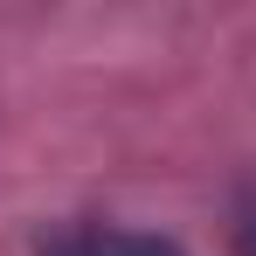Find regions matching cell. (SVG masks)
I'll return each instance as SVG.
<instances>
[{
    "instance_id": "cell-1",
    "label": "cell",
    "mask_w": 256,
    "mask_h": 256,
    "mask_svg": "<svg viewBox=\"0 0 256 256\" xmlns=\"http://www.w3.org/2000/svg\"><path fill=\"white\" fill-rule=\"evenodd\" d=\"M42 256H187L173 236L152 228H118V222H76V228H56L42 242Z\"/></svg>"
},
{
    "instance_id": "cell-2",
    "label": "cell",
    "mask_w": 256,
    "mask_h": 256,
    "mask_svg": "<svg viewBox=\"0 0 256 256\" xmlns=\"http://www.w3.org/2000/svg\"><path fill=\"white\" fill-rule=\"evenodd\" d=\"M228 242H236V256H256V187L236 201V222H228Z\"/></svg>"
}]
</instances>
